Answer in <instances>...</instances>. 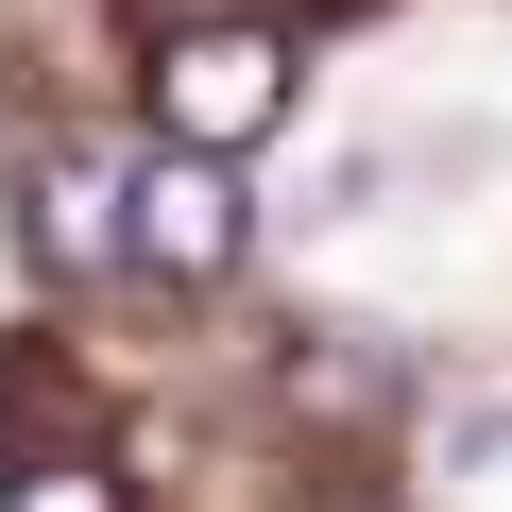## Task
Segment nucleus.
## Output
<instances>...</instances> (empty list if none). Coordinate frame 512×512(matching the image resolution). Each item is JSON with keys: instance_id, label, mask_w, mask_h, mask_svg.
Returning <instances> with one entry per match:
<instances>
[{"instance_id": "obj_3", "label": "nucleus", "mask_w": 512, "mask_h": 512, "mask_svg": "<svg viewBox=\"0 0 512 512\" xmlns=\"http://www.w3.org/2000/svg\"><path fill=\"white\" fill-rule=\"evenodd\" d=\"M18 222H35L52 274H120V154H35Z\"/></svg>"}, {"instance_id": "obj_2", "label": "nucleus", "mask_w": 512, "mask_h": 512, "mask_svg": "<svg viewBox=\"0 0 512 512\" xmlns=\"http://www.w3.org/2000/svg\"><path fill=\"white\" fill-rule=\"evenodd\" d=\"M291 120V35L274 18H205L154 52V137H205V154H256Z\"/></svg>"}, {"instance_id": "obj_4", "label": "nucleus", "mask_w": 512, "mask_h": 512, "mask_svg": "<svg viewBox=\"0 0 512 512\" xmlns=\"http://www.w3.org/2000/svg\"><path fill=\"white\" fill-rule=\"evenodd\" d=\"M393 359H359V325H291V410H376Z\"/></svg>"}, {"instance_id": "obj_5", "label": "nucleus", "mask_w": 512, "mask_h": 512, "mask_svg": "<svg viewBox=\"0 0 512 512\" xmlns=\"http://www.w3.org/2000/svg\"><path fill=\"white\" fill-rule=\"evenodd\" d=\"M0 512H137V495H120L103 461H35V478H18V495H0Z\"/></svg>"}, {"instance_id": "obj_1", "label": "nucleus", "mask_w": 512, "mask_h": 512, "mask_svg": "<svg viewBox=\"0 0 512 512\" xmlns=\"http://www.w3.org/2000/svg\"><path fill=\"white\" fill-rule=\"evenodd\" d=\"M239 154H205V137H154L137 171H120V274H171V291H205V274H239Z\"/></svg>"}]
</instances>
